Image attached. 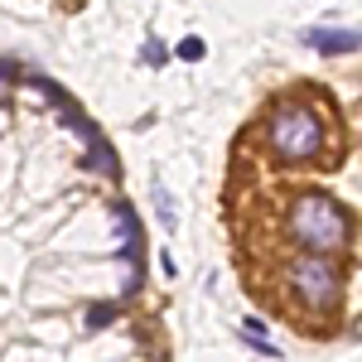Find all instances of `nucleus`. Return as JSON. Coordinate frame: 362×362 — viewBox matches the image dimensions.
I'll use <instances>...</instances> for the list:
<instances>
[{"label":"nucleus","mask_w":362,"mask_h":362,"mask_svg":"<svg viewBox=\"0 0 362 362\" xmlns=\"http://www.w3.org/2000/svg\"><path fill=\"white\" fill-rule=\"evenodd\" d=\"M145 63H150V68H160V63H165V44H155V39H150V44H145Z\"/></svg>","instance_id":"0eeeda50"},{"label":"nucleus","mask_w":362,"mask_h":362,"mask_svg":"<svg viewBox=\"0 0 362 362\" xmlns=\"http://www.w3.org/2000/svg\"><path fill=\"white\" fill-rule=\"evenodd\" d=\"M324 145V126L319 116L300 107V102H280L276 116H271V150L280 160H314Z\"/></svg>","instance_id":"f03ea898"},{"label":"nucleus","mask_w":362,"mask_h":362,"mask_svg":"<svg viewBox=\"0 0 362 362\" xmlns=\"http://www.w3.org/2000/svg\"><path fill=\"white\" fill-rule=\"evenodd\" d=\"M203 54H208L203 39H179V58H203Z\"/></svg>","instance_id":"423d86ee"},{"label":"nucleus","mask_w":362,"mask_h":362,"mask_svg":"<svg viewBox=\"0 0 362 362\" xmlns=\"http://www.w3.org/2000/svg\"><path fill=\"white\" fill-rule=\"evenodd\" d=\"M305 44L319 49V54H353V49H358V34H353V29H309Z\"/></svg>","instance_id":"20e7f679"},{"label":"nucleus","mask_w":362,"mask_h":362,"mask_svg":"<svg viewBox=\"0 0 362 362\" xmlns=\"http://www.w3.org/2000/svg\"><path fill=\"white\" fill-rule=\"evenodd\" d=\"M116 319V305H92L87 309V329H102V324H112Z\"/></svg>","instance_id":"39448f33"},{"label":"nucleus","mask_w":362,"mask_h":362,"mask_svg":"<svg viewBox=\"0 0 362 362\" xmlns=\"http://www.w3.org/2000/svg\"><path fill=\"white\" fill-rule=\"evenodd\" d=\"M10 78H15V63H0V102H5V92H10Z\"/></svg>","instance_id":"6e6552de"},{"label":"nucleus","mask_w":362,"mask_h":362,"mask_svg":"<svg viewBox=\"0 0 362 362\" xmlns=\"http://www.w3.org/2000/svg\"><path fill=\"white\" fill-rule=\"evenodd\" d=\"M290 237L314 256H338L353 242V218L329 194H305L295 203V213H290Z\"/></svg>","instance_id":"f257e3e1"},{"label":"nucleus","mask_w":362,"mask_h":362,"mask_svg":"<svg viewBox=\"0 0 362 362\" xmlns=\"http://www.w3.org/2000/svg\"><path fill=\"white\" fill-rule=\"evenodd\" d=\"M290 290H295L305 305L329 309V305H338V295H343V276H338V266L329 256H295V261H290Z\"/></svg>","instance_id":"7ed1b4c3"}]
</instances>
